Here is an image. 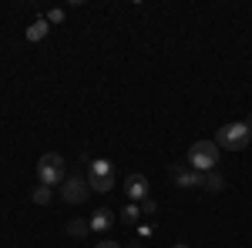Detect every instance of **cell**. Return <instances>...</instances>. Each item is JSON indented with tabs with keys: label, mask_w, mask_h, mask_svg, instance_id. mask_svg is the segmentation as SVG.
<instances>
[{
	"label": "cell",
	"mask_w": 252,
	"mask_h": 248,
	"mask_svg": "<svg viewBox=\"0 0 252 248\" xmlns=\"http://www.w3.org/2000/svg\"><path fill=\"white\" fill-rule=\"evenodd\" d=\"M252 141V128L246 121H232V124H222L219 131H215V144H219V151L225 148V151H242V148H249Z\"/></svg>",
	"instance_id": "6da1fadb"
},
{
	"label": "cell",
	"mask_w": 252,
	"mask_h": 248,
	"mask_svg": "<svg viewBox=\"0 0 252 248\" xmlns=\"http://www.w3.org/2000/svg\"><path fill=\"white\" fill-rule=\"evenodd\" d=\"M185 165L195 168L198 174L215 171V165H219V144L215 141H195L192 148H189V161Z\"/></svg>",
	"instance_id": "7a4b0ae2"
},
{
	"label": "cell",
	"mask_w": 252,
	"mask_h": 248,
	"mask_svg": "<svg viewBox=\"0 0 252 248\" xmlns=\"http://www.w3.org/2000/svg\"><path fill=\"white\" fill-rule=\"evenodd\" d=\"M37 178H40L44 188H58V185H64V181H67V174H64V158L54 154V151H47L37 161Z\"/></svg>",
	"instance_id": "3957f363"
},
{
	"label": "cell",
	"mask_w": 252,
	"mask_h": 248,
	"mask_svg": "<svg viewBox=\"0 0 252 248\" xmlns=\"http://www.w3.org/2000/svg\"><path fill=\"white\" fill-rule=\"evenodd\" d=\"M88 165H91V174H88L91 191L108 194V191L115 188V168H111V161H108V158H94V161H88Z\"/></svg>",
	"instance_id": "277c9868"
},
{
	"label": "cell",
	"mask_w": 252,
	"mask_h": 248,
	"mask_svg": "<svg viewBox=\"0 0 252 248\" xmlns=\"http://www.w3.org/2000/svg\"><path fill=\"white\" fill-rule=\"evenodd\" d=\"M61 194H64V201H67V205H81V201H88L91 185H88V178H74V174H71V178L64 181Z\"/></svg>",
	"instance_id": "5b68a950"
},
{
	"label": "cell",
	"mask_w": 252,
	"mask_h": 248,
	"mask_svg": "<svg viewBox=\"0 0 252 248\" xmlns=\"http://www.w3.org/2000/svg\"><path fill=\"white\" fill-rule=\"evenodd\" d=\"M172 181L178 185V188H202L205 185V174H198L195 168H189V165H172Z\"/></svg>",
	"instance_id": "8992f818"
},
{
	"label": "cell",
	"mask_w": 252,
	"mask_h": 248,
	"mask_svg": "<svg viewBox=\"0 0 252 248\" xmlns=\"http://www.w3.org/2000/svg\"><path fill=\"white\" fill-rule=\"evenodd\" d=\"M125 194H128L135 205H141V201L148 198V178H145V174H138V171L128 174V178H125Z\"/></svg>",
	"instance_id": "52a82bcc"
},
{
	"label": "cell",
	"mask_w": 252,
	"mask_h": 248,
	"mask_svg": "<svg viewBox=\"0 0 252 248\" xmlns=\"http://www.w3.org/2000/svg\"><path fill=\"white\" fill-rule=\"evenodd\" d=\"M91 231L94 235H108V228L115 225V211H108V208H97V211H91Z\"/></svg>",
	"instance_id": "ba28073f"
},
{
	"label": "cell",
	"mask_w": 252,
	"mask_h": 248,
	"mask_svg": "<svg viewBox=\"0 0 252 248\" xmlns=\"http://www.w3.org/2000/svg\"><path fill=\"white\" fill-rule=\"evenodd\" d=\"M47 30H51L47 17H37L34 24H31V27H27V40H34V44H37V40H44V37H47Z\"/></svg>",
	"instance_id": "9c48e42d"
},
{
	"label": "cell",
	"mask_w": 252,
	"mask_h": 248,
	"mask_svg": "<svg viewBox=\"0 0 252 248\" xmlns=\"http://www.w3.org/2000/svg\"><path fill=\"white\" fill-rule=\"evenodd\" d=\"M118 218H121L125 225H138V218H141V205H135V201H128L125 208L118 211Z\"/></svg>",
	"instance_id": "30bf717a"
},
{
	"label": "cell",
	"mask_w": 252,
	"mask_h": 248,
	"mask_svg": "<svg viewBox=\"0 0 252 248\" xmlns=\"http://www.w3.org/2000/svg\"><path fill=\"white\" fill-rule=\"evenodd\" d=\"M202 188H205V191H222V188H225V174L219 171V168H215V171H209V174H205V185H202Z\"/></svg>",
	"instance_id": "8fae6325"
},
{
	"label": "cell",
	"mask_w": 252,
	"mask_h": 248,
	"mask_svg": "<svg viewBox=\"0 0 252 248\" xmlns=\"http://www.w3.org/2000/svg\"><path fill=\"white\" fill-rule=\"evenodd\" d=\"M67 235H74V238H84V235H91V221H81V218H74V221L67 225Z\"/></svg>",
	"instance_id": "7c38bea8"
},
{
	"label": "cell",
	"mask_w": 252,
	"mask_h": 248,
	"mask_svg": "<svg viewBox=\"0 0 252 248\" xmlns=\"http://www.w3.org/2000/svg\"><path fill=\"white\" fill-rule=\"evenodd\" d=\"M51 198H54V188H44V185L34 188V201H37V205H47Z\"/></svg>",
	"instance_id": "4fadbf2b"
},
{
	"label": "cell",
	"mask_w": 252,
	"mask_h": 248,
	"mask_svg": "<svg viewBox=\"0 0 252 248\" xmlns=\"http://www.w3.org/2000/svg\"><path fill=\"white\" fill-rule=\"evenodd\" d=\"M155 211H158V205L152 201V198H145V201H141V215H155Z\"/></svg>",
	"instance_id": "5bb4252c"
},
{
	"label": "cell",
	"mask_w": 252,
	"mask_h": 248,
	"mask_svg": "<svg viewBox=\"0 0 252 248\" xmlns=\"http://www.w3.org/2000/svg\"><path fill=\"white\" fill-rule=\"evenodd\" d=\"M61 20H64V10H51L47 14V24H61Z\"/></svg>",
	"instance_id": "9a60e30c"
},
{
	"label": "cell",
	"mask_w": 252,
	"mask_h": 248,
	"mask_svg": "<svg viewBox=\"0 0 252 248\" xmlns=\"http://www.w3.org/2000/svg\"><path fill=\"white\" fill-rule=\"evenodd\" d=\"M94 248H121V245H118V242H111V238H104V242H97Z\"/></svg>",
	"instance_id": "2e32d148"
},
{
	"label": "cell",
	"mask_w": 252,
	"mask_h": 248,
	"mask_svg": "<svg viewBox=\"0 0 252 248\" xmlns=\"http://www.w3.org/2000/svg\"><path fill=\"white\" fill-rule=\"evenodd\" d=\"M172 248H189V245H185V242H178V245H172Z\"/></svg>",
	"instance_id": "e0dca14e"
},
{
	"label": "cell",
	"mask_w": 252,
	"mask_h": 248,
	"mask_svg": "<svg viewBox=\"0 0 252 248\" xmlns=\"http://www.w3.org/2000/svg\"><path fill=\"white\" fill-rule=\"evenodd\" d=\"M246 124H249V128H252V114H249V121H246Z\"/></svg>",
	"instance_id": "ac0fdd59"
},
{
	"label": "cell",
	"mask_w": 252,
	"mask_h": 248,
	"mask_svg": "<svg viewBox=\"0 0 252 248\" xmlns=\"http://www.w3.org/2000/svg\"><path fill=\"white\" fill-rule=\"evenodd\" d=\"M131 248H138V245H131Z\"/></svg>",
	"instance_id": "d6986e66"
}]
</instances>
